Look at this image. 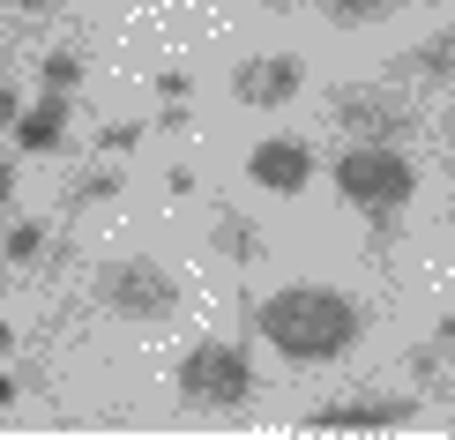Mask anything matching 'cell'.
<instances>
[{
    "instance_id": "cell-4",
    "label": "cell",
    "mask_w": 455,
    "mask_h": 440,
    "mask_svg": "<svg viewBox=\"0 0 455 440\" xmlns=\"http://www.w3.org/2000/svg\"><path fill=\"white\" fill-rule=\"evenodd\" d=\"M98 306L120 314V321H172L180 314V284H172V269L127 254V261H112V269H98Z\"/></svg>"
},
{
    "instance_id": "cell-25",
    "label": "cell",
    "mask_w": 455,
    "mask_h": 440,
    "mask_svg": "<svg viewBox=\"0 0 455 440\" xmlns=\"http://www.w3.org/2000/svg\"><path fill=\"white\" fill-rule=\"evenodd\" d=\"M0 284H8V269H0Z\"/></svg>"
},
{
    "instance_id": "cell-22",
    "label": "cell",
    "mask_w": 455,
    "mask_h": 440,
    "mask_svg": "<svg viewBox=\"0 0 455 440\" xmlns=\"http://www.w3.org/2000/svg\"><path fill=\"white\" fill-rule=\"evenodd\" d=\"M0 351H15V329H8V321H0Z\"/></svg>"
},
{
    "instance_id": "cell-14",
    "label": "cell",
    "mask_w": 455,
    "mask_h": 440,
    "mask_svg": "<svg viewBox=\"0 0 455 440\" xmlns=\"http://www.w3.org/2000/svg\"><path fill=\"white\" fill-rule=\"evenodd\" d=\"M120 164H112V172H83V180H75V202H112V195H120Z\"/></svg>"
},
{
    "instance_id": "cell-13",
    "label": "cell",
    "mask_w": 455,
    "mask_h": 440,
    "mask_svg": "<svg viewBox=\"0 0 455 440\" xmlns=\"http://www.w3.org/2000/svg\"><path fill=\"white\" fill-rule=\"evenodd\" d=\"M37 83L45 90H75L83 83V52H45V60H37Z\"/></svg>"
},
{
    "instance_id": "cell-23",
    "label": "cell",
    "mask_w": 455,
    "mask_h": 440,
    "mask_svg": "<svg viewBox=\"0 0 455 440\" xmlns=\"http://www.w3.org/2000/svg\"><path fill=\"white\" fill-rule=\"evenodd\" d=\"M441 343H455V314H448V321H441Z\"/></svg>"
},
{
    "instance_id": "cell-24",
    "label": "cell",
    "mask_w": 455,
    "mask_h": 440,
    "mask_svg": "<svg viewBox=\"0 0 455 440\" xmlns=\"http://www.w3.org/2000/svg\"><path fill=\"white\" fill-rule=\"evenodd\" d=\"M448 135H455V112H448Z\"/></svg>"
},
{
    "instance_id": "cell-9",
    "label": "cell",
    "mask_w": 455,
    "mask_h": 440,
    "mask_svg": "<svg viewBox=\"0 0 455 440\" xmlns=\"http://www.w3.org/2000/svg\"><path fill=\"white\" fill-rule=\"evenodd\" d=\"M68 142V90H45L37 105H23V120H15V149H30V157H45V149Z\"/></svg>"
},
{
    "instance_id": "cell-15",
    "label": "cell",
    "mask_w": 455,
    "mask_h": 440,
    "mask_svg": "<svg viewBox=\"0 0 455 440\" xmlns=\"http://www.w3.org/2000/svg\"><path fill=\"white\" fill-rule=\"evenodd\" d=\"M0 254H8V261H37V254H45V224H15Z\"/></svg>"
},
{
    "instance_id": "cell-19",
    "label": "cell",
    "mask_w": 455,
    "mask_h": 440,
    "mask_svg": "<svg viewBox=\"0 0 455 440\" xmlns=\"http://www.w3.org/2000/svg\"><path fill=\"white\" fill-rule=\"evenodd\" d=\"M8 8H23V15H45V8H68V0H8Z\"/></svg>"
},
{
    "instance_id": "cell-1",
    "label": "cell",
    "mask_w": 455,
    "mask_h": 440,
    "mask_svg": "<svg viewBox=\"0 0 455 440\" xmlns=\"http://www.w3.org/2000/svg\"><path fill=\"white\" fill-rule=\"evenodd\" d=\"M254 329H261L269 351L299 358V366H329V358H344L366 336V314L336 284H283V292L254 299Z\"/></svg>"
},
{
    "instance_id": "cell-18",
    "label": "cell",
    "mask_w": 455,
    "mask_h": 440,
    "mask_svg": "<svg viewBox=\"0 0 455 440\" xmlns=\"http://www.w3.org/2000/svg\"><path fill=\"white\" fill-rule=\"evenodd\" d=\"M15 120H23V105H15V90L0 83V127H15Z\"/></svg>"
},
{
    "instance_id": "cell-7",
    "label": "cell",
    "mask_w": 455,
    "mask_h": 440,
    "mask_svg": "<svg viewBox=\"0 0 455 440\" xmlns=\"http://www.w3.org/2000/svg\"><path fill=\"white\" fill-rule=\"evenodd\" d=\"M246 180L269 187V195H299V187L314 180V149L299 142V135H269V142L246 149Z\"/></svg>"
},
{
    "instance_id": "cell-6",
    "label": "cell",
    "mask_w": 455,
    "mask_h": 440,
    "mask_svg": "<svg viewBox=\"0 0 455 440\" xmlns=\"http://www.w3.org/2000/svg\"><path fill=\"white\" fill-rule=\"evenodd\" d=\"M299 90H307V60H299V52H261V60L232 68V98H239V105H254V112L291 105Z\"/></svg>"
},
{
    "instance_id": "cell-12",
    "label": "cell",
    "mask_w": 455,
    "mask_h": 440,
    "mask_svg": "<svg viewBox=\"0 0 455 440\" xmlns=\"http://www.w3.org/2000/svg\"><path fill=\"white\" fill-rule=\"evenodd\" d=\"M321 15H329L336 30H366V23H388L395 8H403V0H314Z\"/></svg>"
},
{
    "instance_id": "cell-20",
    "label": "cell",
    "mask_w": 455,
    "mask_h": 440,
    "mask_svg": "<svg viewBox=\"0 0 455 440\" xmlns=\"http://www.w3.org/2000/svg\"><path fill=\"white\" fill-rule=\"evenodd\" d=\"M8 195H15V164L0 157V202H8Z\"/></svg>"
},
{
    "instance_id": "cell-3",
    "label": "cell",
    "mask_w": 455,
    "mask_h": 440,
    "mask_svg": "<svg viewBox=\"0 0 455 440\" xmlns=\"http://www.w3.org/2000/svg\"><path fill=\"white\" fill-rule=\"evenodd\" d=\"M246 396H254V366H246L239 343H195V351L180 358V404L187 411H239Z\"/></svg>"
},
{
    "instance_id": "cell-2",
    "label": "cell",
    "mask_w": 455,
    "mask_h": 440,
    "mask_svg": "<svg viewBox=\"0 0 455 440\" xmlns=\"http://www.w3.org/2000/svg\"><path fill=\"white\" fill-rule=\"evenodd\" d=\"M336 195H344L351 209H366V217L388 232L395 209L419 195V164H411L395 142H351L344 157H336Z\"/></svg>"
},
{
    "instance_id": "cell-10",
    "label": "cell",
    "mask_w": 455,
    "mask_h": 440,
    "mask_svg": "<svg viewBox=\"0 0 455 440\" xmlns=\"http://www.w3.org/2000/svg\"><path fill=\"white\" fill-rule=\"evenodd\" d=\"M388 68L403 75V83H411V75H419V83H455V23H448V30H433L426 45H411L403 60H388Z\"/></svg>"
},
{
    "instance_id": "cell-11",
    "label": "cell",
    "mask_w": 455,
    "mask_h": 440,
    "mask_svg": "<svg viewBox=\"0 0 455 440\" xmlns=\"http://www.w3.org/2000/svg\"><path fill=\"white\" fill-rule=\"evenodd\" d=\"M217 254L224 261H261V254H269V246H261V224L239 217V209H224V217H217Z\"/></svg>"
},
{
    "instance_id": "cell-16",
    "label": "cell",
    "mask_w": 455,
    "mask_h": 440,
    "mask_svg": "<svg viewBox=\"0 0 455 440\" xmlns=\"http://www.w3.org/2000/svg\"><path fill=\"white\" fill-rule=\"evenodd\" d=\"M142 142V120H105L98 127V149H105V157H112V149H135Z\"/></svg>"
},
{
    "instance_id": "cell-17",
    "label": "cell",
    "mask_w": 455,
    "mask_h": 440,
    "mask_svg": "<svg viewBox=\"0 0 455 440\" xmlns=\"http://www.w3.org/2000/svg\"><path fill=\"white\" fill-rule=\"evenodd\" d=\"M187 90H195V83H187V68H164V75H157V98H164V105H180Z\"/></svg>"
},
{
    "instance_id": "cell-21",
    "label": "cell",
    "mask_w": 455,
    "mask_h": 440,
    "mask_svg": "<svg viewBox=\"0 0 455 440\" xmlns=\"http://www.w3.org/2000/svg\"><path fill=\"white\" fill-rule=\"evenodd\" d=\"M8 404H15V380H8V373H0V411H8Z\"/></svg>"
},
{
    "instance_id": "cell-5",
    "label": "cell",
    "mask_w": 455,
    "mask_h": 440,
    "mask_svg": "<svg viewBox=\"0 0 455 440\" xmlns=\"http://www.w3.org/2000/svg\"><path fill=\"white\" fill-rule=\"evenodd\" d=\"M419 418V396H344V404L307 411V433H388Z\"/></svg>"
},
{
    "instance_id": "cell-8",
    "label": "cell",
    "mask_w": 455,
    "mask_h": 440,
    "mask_svg": "<svg viewBox=\"0 0 455 440\" xmlns=\"http://www.w3.org/2000/svg\"><path fill=\"white\" fill-rule=\"evenodd\" d=\"M336 120H344V135H358V142H395L411 127V112L388 98V90H336Z\"/></svg>"
}]
</instances>
